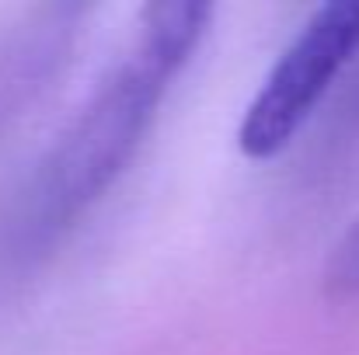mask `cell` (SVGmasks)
Returning <instances> with one entry per match:
<instances>
[{"mask_svg": "<svg viewBox=\"0 0 359 355\" xmlns=\"http://www.w3.org/2000/svg\"><path fill=\"white\" fill-rule=\"evenodd\" d=\"M356 53L359 4L339 0L318 7L248 105L238 129L241 150L251 160L283 153Z\"/></svg>", "mask_w": 359, "mask_h": 355, "instance_id": "cell-2", "label": "cell"}, {"mask_svg": "<svg viewBox=\"0 0 359 355\" xmlns=\"http://www.w3.org/2000/svg\"><path fill=\"white\" fill-rule=\"evenodd\" d=\"M210 14L206 4L192 0L150 4L143 11L133 49L32 174L11 223L14 247H49L119 181L171 81L196 53Z\"/></svg>", "mask_w": 359, "mask_h": 355, "instance_id": "cell-1", "label": "cell"}, {"mask_svg": "<svg viewBox=\"0 0 359 355\" xmlns=\"http://www.w3.org/2000/svg\"><path fill=\"white\" fill-rule=\"evenodd\" d=\"M325 286L332 296L359 300V223L339 240V247L325 268Z\"/></svg>", "mask_w": 359, "mask_h": 355, "instance_id": "cell-3", "label": "cell"}]
</instances>
